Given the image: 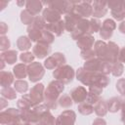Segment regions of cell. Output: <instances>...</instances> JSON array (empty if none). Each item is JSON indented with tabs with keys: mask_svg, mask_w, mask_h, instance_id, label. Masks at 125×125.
Listing matches in <instances>:
<instances>
[{
	"mask_svg": "<svg viewBox=\"0 0 125 125\" xmlns=\"http://www.w3.org/2000/svg\"><path fill=\"white\" fill-rule=\"evenodd\" d=\"M76 79L86 86L98 85L102 88L106 87L109 84V78L100 72H93L86 70L84 67H79L76 70Z\"/></svg>",
	"mask_w": 125,
	"mask_h": 125,
	"instance_id": "6da1fadb",
	"label": "cell"
},
{
	"mask_svg": "<svg viewBox=\"0 0 125 125\" xmlns=\"http://www.w3.org/2000/svg\"><path fill=\"white\" fill-rule=\"evenodd\" d=\"M49 109L50 108L45 104H32V105L21 110V118L23 123L35 125V124L39 123L41 117L46 112H48Z\"/></svg>",
	"mask_w": 125,
	"mask_h": 125,
	"instance_id": "7a4b0ae2",
	"label": "cell"
},
{
	"mask_svg": "<svg viewBox=\"0 0 125 125\" xmlns=\"http://www.w3.org/2000/svg\"><path fill=\"white\" fill-rule=\"evenodd\" d=\"M64 90V84L59 80L51 81L48 87L45 89L44 102L50 109H56L58 106V98L60 94Z\"/></svg>",
	"mask_w": 125,
	"mask_h": 125,
	"instance_id": "3957f363",
	"label": "cell"
},
{
	"mask_svg": "<svg viewBox=\"0 0 125 125\" xmlns=\"http://www.w3.org/2000/svg\"><path fill=\"white\" fill-rule=\"evenodd\" d=\"M112 64L113 63L104 62L99 58H94L92 60L86 61L83 67L89 71L100 72L104 75H107V74L111 73V71H112Z\"/></svg>",
	"mask_w": 125,
	"mask_h": 125,
	"instance_id": "277c9868",
	"label": "cell"
},
{
	"mask_svg": "<svg viewBox=\"0 0 125 125\" xmlns=\"http://www.w3.org/2000/svg\"><path fill=\"white\" fill-rule=\"evenodd\" d=\"M74 75H75L74 69L68 64H63L56 68L53 72V76L55 77V79L62 82L63 84L70 83L73 80Z\"/></svg>",
	"mask_w": 125,
	"mask_h": 125,
	"instance_id": "5b68a950",
	"label": "cell"
},
{
	"mask_svg": "<svg viewBox=\"0 0 125 125\" xmlns=\"http://www.w3.org/2000/svg\"><path fill=\"white\" fill-rule=\"evenodd\" d=\"M93 1H73L74 7L72 10V14L78 16L81 19H87L93 15Z\"/></svg>",
	"mask_w": 125,
	"mask_h": 125,
	"instance_id": "8992f818",
	"label": "cell"
},
{
	"mask_svg": "<svg viewBox=\"0 0 125 125\" xmlns=\"http://www.w3.org/2000/svg\"><path fill=\"white\" fill-rule=\"evenodd\" d=\"M1 124L2 125H12L15 123L22 122L21 118V110L16 108H8L1 112Z\"/></svg>",
	"mask_w": 125,
	"mask_h": 125,
	"instance_id": "52a82bcc",
	"label": "cell"
},
{
	"mask_svg": "<svg viewBox=\"0 0 125 125\" xmlns=\"http://www.w3.org/2000/svg\"><path fill=\"white\" fill-rule=\"evenodd\" d=\"M45 74L44 66L37 62H33L27 65V75L31 82H38Z\"/></svg>",
	"mask_w": 125,
	"mask_h": 125,
	"instance_id": "ba28073f",
	"label": "cell"
},
{
	"mask_svg": "<svg viewBox=\"0 0 125 125\" xmlns=\"http://www.w3.org/2000/svg\"><path fill=\"white\" fill-rule=\"evenodd\" d=\"M48 7L58 11L61 15L62 14H70L73 10L74 4L73 1H66V0H60V1H50L47 3Z\"/></svg>",
	"mask_w": 125,
	"mask_h": 125,
	"instance_id": "9c48e42d",
	"label": "cell"
},
{
	"mask_svg": "<svg viewBox=\"0 0 125 125\" xmlns=\"http://www.w3.org/2000/svg\"><path fill=\"white\" fill-rule=\"evenodd\" d=\"M65 57L63 54L62 53H55L53 54L52 56H49L45 62H44V66L47 68V69H56L63 64H65Z\"/></svg>",
	"mask_w": 125,
	"mask_h": 125,
	"instance_id": "30bf717a",
	"label": "cell"
},
{
	"mask_svg": "<svg viewBox=\"0 0 125 125\" xmlns=\"http://www.w3.org/2000/svg\"><path fill=\"white\" fill-rule=\"evenodd\" d=\"M87 33L90 34V21L87 19H81L76 27L71 32V37L74 40H78L80 37Z\"/></svg>",
	"mask_w": 125,
	"mask_h": 125,
	"instance_id": "8fae6325",
	"label": "cell"
},
{
	"mask_svg": "<svg viewBox=\"0 0 125 125\" xmlns=\"http://www.w3.org/2000/svg\"><path fill=\"white\" fill-rule=\"evenodd\" d=\"M107 7L111 11V16L117 21H123L125 19V10L123 7V1H109Z\"/></svg>",
	"mask_w": 125,
	"mask_h": 125,
	"instance_id": "7c38bea8",
	"label": "cell"
},
{
	"mask_svg": "<svg viewBox=\"0 0 125 125\" xmlns=\"http://www.w3.org/2000/svg\"><path fill=\"white\" fill-rule=\"evenodd\" d=\"M44 93H45L44 84L38 83L35 86H33L29 92V96H30L32 104H40L42 102H44Z\"/></svg>",
	"mask_w": 125,
	"mask_h": 125,
	"instance_id": "4fadbf2b",
	"label": "cell"
},
{
	"mask_svg": "<svg viewBox=\"0 0 125 125\" xmlns=\"http://www.w3.org/2000/svg\"><path fill=\"white\" fill-rule=\"evenodd\" d=\"M76 120V114L73 110L67 109L62 111L56 118V125H74Z\"/></svg>",
	"mask_w": 125,
	"mask_h": 125,
	"instance_id": "5bb4252c",
	"label": "cell"
},
{
	"mask_svg": "<svg viewBox=\"0 0 125 125\" xmlns=\"http://www.w3.org/2000/svg\"><path fill=\"white\" fill-rule=\"evenodd\" d=\"M119 47L116 43L109 41L107 43V50H106V54L105 57L103 61L110 62V63H114L117 62L118 60V55H119Z\"/></svg>",
	"mask_w": 125,
	"mask_h": 125,
	"instance_id": "9a60e30c",
	"label": "cell"
},
{
	"mask_svg": "<svg viewBox=\"0 0 125 125\" xmlns=\"http://www.w3.org/2000/svg\"><path fill=\"white\" fill-rule=\"evenodd\" d=\"M50 52H51L50 45L43 43V42H37L32 47V53L38 59H44L50 54Z\"/></svg>",
	"mask_w": 125,
	"mask_h": 125,
	"instance_id": "2e32d148",
	"label": "cell"
},
{
	"mask_svg": "<svg viewBox=\"0 0 125 125\" xmlns=\"http://www.w3.org/2000/svg\"><path fill=\"white\" fill-rule=\"evenodd\" d=\"M87 96H88V92L86 91V88H84L83 86L75 87L70 91V97L73 103H76L78 104L85 102L87 99Z\"/></svg>",
	"mask_w": 125,
	"mask_h": 125,
	"instance_id": "e0dca14e",
	"label": "cell"
},
{
	"mask_svg": "<svg viewBox=\"0 0 125 125\" xmlns=\"http://www.w3.org/2000/svg\"><path fill=\"white\" fill-rule=\"evenodd\" d=\"M93 7V18L99 19L104 17L107 12V2L104 1H93L92 2Z\"/></svg>",
	"mask_w": 125,
	"mask_h": 125,
	"instance_id": "ac0fdd59",
	"label": "cell"
},
{
	"mask_svg": "<svg viewBox=\"0 0 125 125\" xmlns=\"http://www.w3.org/2000/svg\"><path fill=\"white\" fill-rule=\"evenodd\" d=\"M42 17L46 21L47 23H53V22H57V21H61V14L58 11H56L50 7H47L43 10Z\"/></svg>",
	"mask_w": 125,
	"mask_h": 125,
	"instance_id": "d6986e66",
	"label": "cell"
},
{
	"mask_svg": "<svg viewBox=\"0 0 125 125\" xmlns=\"http://www.w3.org/2000/svg\"><path fill=\"white\" fill-rule=\"evenodd\" d=\"M81 20V18H79L78 16L70 13V14H67L64 16V19H63V22H64V27L67 31L69 32H72L73 29L76 27V25L78 24L79 21Z\"/></svg>",
	"mask_w": 125,
	"mask_h": 125,
	"instance_id": "ffe728a7",
	"label": "cell"
},
{
	"mask_svg": "<svg viewBox=\"0 0 125 125\" xmlns=\"http://www.w3.org/2000/svg\"><path fill=\"white\" fill-rule=\"evenodd\" d=\"M94 43H95V38L92 34H89V33L83 35L77 40V46L81 49V51L92 49V47L94 46Z\"/></svg>",
	"mask_w": 125,
	"mask_h": 125,
	"instance_id": "44dd1931",
	"label": "cell"
},
{
	"mask_svg": "<svg viewBox=\"0 0 125 125\" xmlns=\"http://www.w3.org/2000/svg\"><path fill=\"white\" fill-rule=\"evenodd\" d=\"M43 4L44 3L41 2V1H39V0H29V1L26 2L25 8H26V10L31 15H33L34 17H36L42 11Z\"/></svg>",
	"mask_w": 125,
	"mask_h": 125,
	"instance_id": "7402d4cb",
	"label": "cell"
},
{
	"mask_svg": "<svg viewBox=\"0 0 125 125\" xmlns=\"http://www.w3.org/2000/svg\"><path fill=\"white\" fill-rule=\"evenodd\" d=\"M46 29L51 31L53 34H55L56 36H61L63 32V30L65 29L64 27V22L62 20L57 21V22H53V23H47Z\"/></svg>",
	"mask_w": 125,
	"mask_h": 125,
	"instance_id": "603a6c76",
	"label": "cell"
},
{
	"mask_svg": "<svg viewBox=\"0 0 125 125\" xmlns=\"http://www.w3.org/2000/svg\"><path fill=\"white\" fill-rule=\"evenodd\" d=\"M106 50H107V44L102 40L96 41L95 42V46H94V51L95 54L97 56V58L104 60L106 54Z\"/></svg>",
	"mask_w": 125,
	"mask_h": 125,
	"instance_id": "cb8c5ba5",
	"label": "cell"
},
{
	"mask_svg": "<svg viewBox=\"0 0 125 125\" xmlns=\"http://www.w3.org/2000/svg\"><path fill=\"white\" fill-rule=\"evenodd\" d=\"M42 31L41 29L35 27L33 24H30L27 26V33L28 37L32 42H39L42 38Z\"/></svg>",
	"mask_w": 125,
	"mask_h": 125,
	"instance_id": "d4e9b609",
	"label": "cell"
},
{
	"mask_svg": "<svg viewBox=\"0 0 125 125\" xmlns=\"http://www.w3.org/2000/svg\"><path fill=\"white\" fill-rule=\"evenodd\" d=\"M122 103H123V101L118 97H113V98L109 99L106 102L107 110H109L110 112H117L119 109H121Z\"/></svg>",
	"mask_w": 125,
	"mask_h": 125,
	"instance_id": "484cf974",
	"label": "cell"
},
{
	"mask_svg": "<svg viewBox=\"0 0 125 125\" xmlns=\"http://www.w3.org/2000/svg\"><path fill=\"white\" fill-rule=\"evenodd\" d=\"M18 59V53L15 50H9L6 52H2L1 54V60L9 64H13L17 62Z\"/></svg>",
	"mask_w": 125,
	"mask_h": 125,
	"instance_id": "4316f807",
	"label": "cell"
},
{
	"mask_svg": "<svg viewBox=\"0 0 125 125\" xmlns=\"http://www.w3.org/2000/svg\"><path fill=\"white\" fill-rule=\"evenodd\" d=\"M13 72H14V75L16 76V78L23 79L27 75V66L23 62L22 63H18V64H16V66H14Z\"/></svg>",
	"mask_w": 125,
	"mask_h": 125,
	"instance_id": "83f0119b",
	"label": "cell"
},
{
	"mask_svg": "<svg viewBox=\"0 0 125 125\" xmlns=\"http://www.w3.org/2000/svg\"><path fill=\"white\" fill-rule=\"evenodd\" d=\"M14 82V75L9 71H1L0 73V83L3 88L10 87Z\"/></svg>",
	"mask_w": 125,
	"mask_h": 125,
	"instance_id": "f1b7e54d",
	"label": "cell"
},
{
	"mask_svg": "<svg viewBox=\"0 0 125 125\" xmlns=\"http://www.w3.org/2000/svg\"><path fill=\"white\" fill-rule=\"evenodd\" d=\"M94 111L95 113L100 116V117H103L104 116L106 113H107V105H106V102L104 101V100H100L95 105H94Z\"/></svg>",
	"mask_w": 125,
	"mask_h": 125,
	"instance_id": "f546056e",
	"label": "cell"
},
{
	"mask_svg": "<svg viewBox=\"0 0 125 125\" xmlns=\"http://www.w3.org/2000/svg\"><path fill=\"white\" fill-rule=\"evenodd\" d=\"M17 46L21 51H27L31 48V40L27 36H21L17 40Z\"/></svg>",
	"mask_w": 125,
	"mask_h": 125,
	"instance_id": "4dcf8cb0",
	"label": "cell"
},
{
	"mask_svg": "<svg viewBox=\"0 0 125 125\" xmlns=\"http://www.w3.org/2000/svg\"><path fill=\"white\" fill-rule=\"evenodd\" d=\"M77 109L78 111L83 114V115H89L91 113L94 112V105H92L91 104L87 103V102H83L81 104H78L77 106Z\"/></svg>",
	"mask_w": 125,
	"mask_h": 125,
	"instance_id": "1f68e13d",
	"label": "cell"
},
{
	"mask_svg": "<svg viewBox=\"0 0 125 125\" xmlns=\"http://www.w3.org/2000/svg\"><path fill=\"white\" fill-rule=\"evenodd\" d=\"M32 104H32V102H31V99H30L29 94H28V95H23V96L18 101V103H17V106H18V108H19L20 110L24 109V108H26V107L32 105Z\"/></svg>",
	"mask_w": 125,
	"mask_h": 125,
	"instance_id": "d6a6232c",
	"label": "cell"
},
{
	"mask_svg": "<svg viewBox=\"0 0 125 125\" xmlns=\"http://www.w3.org/2000/svg\"><path fill=\"white\" fill-rule=\"evenodd\" d=\"M58 104L63 107V108H69L71 107V105L73 104V101L70 97V95H67V94H64L62 95V97H60L59 101H58Z\"/></svg>",
	"mask_w": 125,
	"mask_h": 125,
	"instance_id": "836d02e7",
	"label": "cell"
},
{
	"mask_svg": "<svg viewBox=\"0 0 125 125\" xmlns=\"http://www.w3.org/2000/svg\"><path fill=\"white\" fill-rule=\"evenodd\" d=\"M34 19H35V17L33 15H31L26 9L25 10H22L21 12V21H22V23L27 24V25H30V24L33 23Z\"/></svg>",
	"mask_w": 125,
	"mask_h": 125,
	"instance_id": "e575fe53",
	"label": "cell"
},
{
	"mask_svg": "<svg viewBox=\"0 0 125 125\" xmlns=\"http://www.w3.org/2000/svg\"><path fill=\"white\" fill-rule=\"evenodd\" d=\"M14 88L20 93H25L28 89V83L23 79H18L14 82Z\"/></svg>",
	"mask_w": 125,
	"mask_h": 125,
	"instance_id": "d590c367",
	"label": "cell"
},
{
	"mask_svg": "<svg viewBox=\"0 0 125 125\" xmlns=\"http://www.w3.org/2000/svg\"><path fill=\"white\" fill-rule=\"evenodd\" d=\"M39 124L40 125H56V119L50 113V111H48L41 117Z\"/></svg>",
	"mask_w": 125,
	"mask_h": 125,
	"instance_id": "8d00e7d4",
	"label": "cell"
},
{
	"mask_svg": "<svg viewBox=\"0 0 125 125\" xmlns=\"http://www.w3.org/2000/svg\"><path fill=\"white\" fill-rule=\"evenodd\" d=\"M1 95L3 98H6L8 100H14L17 97L16 94V90L13 89L12 87H6V88H2L1 90Z\"/></svg>",
	"mask_w": 125,
	"mask_h": 125,
	"instance_id": "74e56055",
	"label": "cell"
},
{
	"mask_svg": "<svg viewBox=\"0 0 125 125\" xmlns=\"http://www.w3.org/2000/svg\"><path fill=\"white\" fill-rule=\"evenodd\" d=\"M54 40H55L54 34L51 31L45 29V30L42 31V38H41V40L39 42H43V43H46V44L50 45V44H52L54 42Z\"/></svg>",
	"mask_w": 125,
	"mask_h": 125,
	"instance_id": "f35d334b",
	"label": "cell"
},
{
	"mask_svg": "<svg viewBox=\"0 0 125 125\" xmlns=\"http://www.w3.org/2000/svg\"><path fill=\"white\" fill-rule=\"evenodd\" d=\"M101 27H102V22L100 21L99 19L93 18L90 20V34L100 31Z\"/></svg>",
	"mask_w": 125,
	"mask_h": 125,
	"instance_id": "ab89813d",
	"label": "cell"
},
{
	"mask_svg": "<svg viewBox=\"0 0 125 125\" xmlns=\"http://www.w3.org/2000/svg\"><path fill=\"white\" fill-rule=\"evenodd\" d=\"M123 70H124V66H123V63L120 62H116L112 64V75L113 76H116V77H119L122 75L123 73Z\"/></svg>",
	"mask_w": 125,
	"mask_h": 125,
	"instance_id": "60d3db41",
	"label": "cell"
},
{
	"mask_svg": "<svg viewBox=\"0 0 125 125\" xmlns=\"http://www.w3.org/2000/svg\"><path fill=\"white\" fill-rule=\"evenodd\" d=\"M35 27L41 29V30H45L46 29V26H47V22L46 21L43 19V17H40V16H36L34 21H33V23H32Z\"/></svg>",
	"mask_w": 125,
	"mask_h": 125,
	"instance_id": "b9f144b4",
	"label": "cell"
},
{
	"mask_svg": "<svg viewBox=\"0 0 125 125\" xmlns=\"http://www.w3.org/2000/svg\"><path fill=\"white\" fill-rule=\"evenodd\" d=\"M35 56L33 55V53H30V52H22L20 56V59L21 61L23 62V63H31L33 62V60H34Z\"/></svg>",
	"mask_w": 125,
	"mask_h": 125,
	"instance_id": "7bdbcfd3",
	"label": "cell"
},
{
	"mask_svg": "<svg viewBox=\"0 0 125 125\" xmlns=\"http://www.w3.org/2000/svg\"><path fill=\"white\" fill-rule=\"evenodd\" d=\"M80 56L83 60L85 61H89V60H92L95 58L96 54H95V51L93 49H88V50H83L80 52Z\"/></svg>",
	"mask_w": 125,
	"mask_h": 125,
	"instance_id": "ee69618b",
	"label": "cell"
},
{
	"mask_svg": "<svg viewBox=\"0 0 125 125\" xmlns=\"http://www.w3.org/2000/svg\"><path fill=\"white\" fill-rule=\"evenodd\" d=\"M116 90L121 96H125V78H120L117 80Z\"/></svg>",
	"mask_w": 125,
	"mask_h": 125,
	"instance_id": "f6af8a7d",
	"label": "cell"
},
{
	"mask_svg": "<svg viewBox=\"0 0 125 125\" xmlns=\"http://www.w3.org/2000/svg\"><path fill=\"white\" fill-rule=\"evenodd\" d=\"M112 33H113L112 30H110L106 27H104V26H102L100 29V36L102 39H109L112 36Z\"/></svg>",
	"mask_w": 125,
	"mask_h": 125,
	"instance_id": "bcb514c9",
	"label": "cell"
},
{
	"mask_svg": "<svg viewBox=\"0 0 125 125\" xmlns=\"http://www.w3.org/2000/svg\"><path fill=\"white\" fill-rule=\"evenodd\" d=\"M102 26L106 27V28H108V29H110V30L113 31V30L116 28V23H115V21H114L113 20H111V19H106V20L104 21Z\"/></svg>",
	"mask_w": 125,
	"mask_h": 125,
	"instance_id": "7dc6e473",
	"label": "cell"
},
{
	"mask_svg": "<svg viewBox=\"0 0 125 125\" xmlns=\"http://www.w3.org/2000/svg\"><path fill=\"white\" fill-rule=\"evenodd\" d=\"M10 47V40L6 37V36H2L0 38V49L1 51H5V50H8Z\"/></svg>",
	"mask_w": 125,
	"mask_h": 125,
	"instance_id": "c3c4849f",
	"label": "cell"
},
{
	"mask_svg": "<svg viewBox=\"0 0 125 125\" xmlns=\"http://www.w3.org/2000/svg\"><path fill=\"white\" fill-rule=\"evenodd\" d=\"M100 100H101L100 96H97V95H93V94L88 93V96H87V99H86V101H85V102H87V103L91 104L92 105H95V104H96Z\"/></svg>",
	"mask_w": 125,
	"mask_h": 125,
	"instance_id": "681fc988",
	"label": "cell"
},
{
	"mask_svg": "<svg viewBox=\"0 0 125 125\" xmlns=\"http://www.w3.org/2000/svg\"><path fill=\"white\" fill-rule=\"evenodd\" d=\"M103 92V88L98 86V85H93V86H89V93L93 94V95H97L100 96Z\"/></svg>",
	"mask_w": 125,
	"mask_h": 125,
	"instance_id": "f907efd6",
	"label": "cell"
},
{
	"mask_svg": "<svg viewBox=\"0 0 125 125\" xmlns=\"http://www.w3.org/2000/svg\"><path fill=\"white\" fill-rule=\"evenodd\" d=\"M118 62H125V47H122L119 51L118 55Z\"/></svg>",
	"mask_w": 125,
	"mask_h": 125,
	"instance_id": "816d5d0a",
	"label": "cell"
},
{
	"mask_svg": "<svg viewBox=\"0 0 125 125\" xmlns=\"http://www.w3.org/2000/svg\"><path fill=\"white\" fill-rule=\"evenodd\" d=\"M92 125H106V122H105V120H104V118L99 117V118H96V119L93 121Z\"/></svg>",
	"mask_w": 125,
	"mask_h": 125,
	"instance_id": "f5cc1de1",
	"label": "cell"
},
{
	"mask_svg": "<svg viewBox=\"0 0 125 125\" xmlns=\"http://www.w3.org/2000/svg\"><path fill=\"white\" fill-rule=\"evenodd\" d=\"M7 31H8V26H7V24H6L5 22H1V23H0V33L4 36V34H5Z\"/></svg>",
	"mask_w": 125,
	"mask_h": 125,
	"instance_id": "db71d44e",
	"label": "cell"
},
{
	"mask_svg": "<svg viewBox=\"0 0 125 125\" xmlns=\"http://www.w3.org/2000/svg\"><path fill=\"white\" fill-rule=\"evenodd\" d=\"M121 121L125 124V101L122 103L121 105Z\"/></svg>",
	"mask_w": 125,
	"mask_h": 125,
	"instance_id": "11a10c76",
	"label": "cell"
},
{
	"mask_svg": "<svg viewBox=\"0 0 125 125\" xmlns=\"http://www.w3.org/2000/svg\"><path fill=\"white\" fill-rule=\"evenodd\" d=\"M118 29H119V31H120L121 33L125 34V21H121V22H120V24H119V26H118Z\"/></svg>",
	"mask_w": 125,
	"mask_h": 125,
	"instance_id": "9f6ffc18",
	"label": "cell"
},
{
	"mask_svg": "<svg viewBox=\"0 0 125 125\" xmlns=\"http://www.w3.org/2000/svg\"><path fill=\"white\" fill-rule=\"evenodd\" d=\"M8 1H4V0H2V1H0V9L1 10H3L5 7H6V5H8Z\"/></svg>",
	"mask_w": 125,
	"mask_h": 125,
	"instance_id": "6f0895ef",
	"label": "cell"
},
{
	"mask_svg": "<svg viewBox=\"0 0 125 125\" xmlns=\"http://www.w3.org/2000/svg\"><path fill=\"white\" fill-rule=\"evenodd\" d=\"M17 4H18V6H23L24 4H26V2H24V1H17Z\"/></svg>",
	"mask_w": 125,
	"mask_h": 125,
	"instance_id": "680465c9",
	"label": "cell"
},
{
	"mask_svg": "<svg viewBox=\"0 0 125 125\" xmlns=\"http://www.w3.org/2000/svg\"><path fill=\"white\" fill-rule=\"evenodd\" d=\"M123 7H124V10H125V1H123Z\"/></svg>",
	"mask_w": 125,
	"mask_h": 125,
	"instance_id": "91938a15",
	"label": "cell"
},
{
	"mask_svg": "<svg viewBox=\"0 0 125 125\" xmlns=\"http://www.w3.org/2000/svg\"><path fill=\"white\" fill-rule=\"evenodd\" d=\"M35 125H40V124H39V123H37V124H35Z\"/></svg>",
	"mask_w": 125,
	"mask_h": 125,
	"instance_id": "94428289",
	"label": "cell"
},
{
	"mask_svg": "<svg viewBox=\"0 0 125 125\" xmlns=\"http://www.w3.org/2000/svg\"><path fill=\"white\" fill-rule=\"evenodd\" d=\"M124 125H125V124H124Z\"/></svg>",
	"mask_w": 125,
	"mask_h": 125,
	"instance_id": "6125c7cd",
	"label": "cell"
}]
</instances>
